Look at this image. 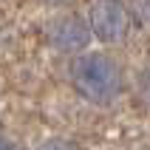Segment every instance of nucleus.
<instances>
[{
  "label": "nucleus",
  "instance_id": "1",
  "mask_svg": "<svg viewBox=\"0 0 150 150\" xmlns=\"http://www.w3.org/2000/svg\"><path fill=\"white\" fill-rule=\"evenodd\" d=\"M71 82L82 99L93 105H110L122 93V71L113 57L91 51L71 62Z\"/></svg>",
  "mask_w": 150,
  "mask_h": 150
},
{
  "label": "nucleus",
  "instance_id": "2",
  "mask_svg": "<svg viewBox=\"0 0 150 150\" xmlns=\"http://www.w3.org/2000/svg\"><path fill=\"white\" fill-rule=\"evenodd\" d=\"M91 31L102 42H122L130 34L133 25V11L122 0H96L88 14Z\"/></svg>",
  "mask_w": 150,
  "mask_h": 150
},
{
  "label": "nucleus",
  "instance_id": "3",
  "mask_svg": "<svg viewBox=\"0 0 150 150\" xmlns=\"http://www.w3.org/2000/svg\"><path fill=\"white\" fill-rule=\"evenodd\" d=\"M91 37V23L82 14H62L48 23V42L62 54H79L82 48H88Z\"/></svg>",
  "mask_w": 150,
  "mask_h": 150
},
{
  "label": "nucleus",
  "instance_id": "4",
  "mask_svg": "<svg viewBox=\"0 0 150 150\" xmlns=\"http://www.w3.org/2000/svg\"><path fill=\"white\" fill-rule=\"evenodd\" d=\"M139 99H142V105L150 108V65L144 68L142 76H139Z\"/></svg>",
  "mask_w": 150,
  "mask_h": 150
},
{
  "label": "nucleus",
  "instance_id": "5",
  "mask_svg": "<svg viewBox=\"0 0 150 150\" xmlns=\"http://www.w3.org/2000/svg\"><path fill=\"white\" fill-rule=\"evenodd\" d=\"M40 150H79V147L68 139H48L45 144H40Z\"/></svg>",
  "mask_w": 150,
  "mask_h": 150
},
{
  "label": "nucleus",
  "instance_id": "6",
  "mask_svg": "<svg viewBox=\"0 0 150 150\" xmlns=\"http://www.w3.org/2000/svg\"><path fill=\"white\" fill-rule=\"evenodd\" d=\"M133 14L142 23H150V0H133Z\"/></svg>",
  "mask_w": 150,
  "mask_h": 150
},
{
  "label": "nucleus",
  "instance_id": "7",
  "mask_svg": "<svg viewBox=\"0 0 150 150\" xmlns=\"http://www.w3.org/2000/svg\"><path fill=\"white\" fill-rule=\"evenodd\" d=\"M42 3H48V6H65V3H71V0H42Z\"/></svg>",
  "mask_w": 150,
  "mask_h": 150
},
{
  "label": "nucleus",
  "instance_id": "8",
  "mask_svg": "<svg viewBox=\"0 0 150 150\" xmlns=\"http://www.w3.org/2000/svg\"><path fill=\"white\" fill-rule=\"evenodd\" d=\"M0 150H11V147H8V144L3 142V139H0Z\"/></svg>",
  "mask_w": 150,
  "mask_h": 150
}]
</instances>
